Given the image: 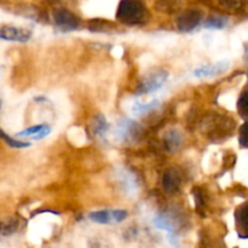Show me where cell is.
Returning a JSON list of instances; mask_svg holds the SVG:
<instances>
[{
	"label": "cell",
	"mask_w": 248,
	"mask_h": 248,
	"mask_svg": "<svg viewBox=\"0 0 248 248\" xmlns=\"http://www.w3.org/2000/svg\"><path fill=\"white\" fill-rule=\"evenodd\" d=\"M51 132V127L47 124H41V125L31 126L26 130L21 131L16 135L17 138H29L33 140H40L43 138L47 137Z\"/></svg>",
	"instance_id": "cell-8"
},
{
	"label": "cell",
	"mask_w": 248,
	"mask_h": 248,
	"mask_svg": "<svg viewBox=\"0 0 248 248\" xmlns=\"http://www.w3.org/2000/svg\"><path fill=\"white\" fill-rule=\"evenodd\" d=\"M167 79H169V73L165 72V70H156V72L147 75V77L140 81L137 92L140 94H148L159 91V90L164 86L165 82L167 81Z\"/></svg>",
	"instance_id": "cell-2"
},
{
	"label": "cell",
	"mask_w": 248,
	"mask_h": 248,
	"mask_svg": "<svg viewBox=\"0 0 248 248\" xmlns=\"http://www.w3.org/2000/svg\"><path fill=\"white\" fill-rule=\"evenodd\" d=\"M235 219L240 236L246 239L248 237V203H244L237 208L235 212Z\"/></svg>",
	"instance_id": "cell-9"
},
{
	"label": "cell",
	"mask_w": 248,
	"mask_h": 248,
	"mask_svg": "<svg viewBox=\"0 0 248 248\" xmlns=\"http://www.w3.org/2000/svg\"><path fill=\"white\" fill-rule=\"evenodd\" d=\"M182 142H183V137L178 130H171L164 136V144L167 152L170 153H176L181 148Z\"/></svg>",
	"instance_id": "cell-10"
},
{
	"label": "cell",
	"mask_w": 248,
	"mask_h": 248,
	"mask_svg": "<svg viewBox=\"0 0 248 248\" xmlns=\"http://www.w3.org/2000/svg\"><path fill=\"white\" fill-rule=\"evenodd\" d=\"M245 52H246V56L248 57V43L245 45Z\"/></svg>",
	"instance_id": "cell-24"
},
{
	"label": "cell",
	"mask_w": 248,
	"mask_h": 248,
	"mask_svg": "<svg viewBox=\"0 0 248 248\" xmlns=\"http://www.w3.org/2000/svg\"><path fill=\"white\" fill-rule=\"evenodd\" d=\"M127 211L125 210H114L113 211V218L115 223H121L127 218Z\"/></svg>",
	"instance_id": "cell-23"
},
{
	"label": "cell",
	"mask_w": 248,
	"mask_h": 248,
	"mask_svg": "<svg viewBox=\"0 0 248 248\" xmlns=\"http://www.w3.org/2000/svg\"><path fill=\"white\" fill-rule=\"evenodd\" d=\"M113 23L109 21H103V19H92L89 23V29L91 31H97V33H104V31H109L113 29Z\"/></svg>",
	"instance_id": "cell-16"
},
{
	"label": "cell",
	"mask_w": 248,
	"mask_h": 248,
	"mask_svg": "<svg viewBox=\"0 0 248 248\" xmlns=\"http://www.w3.org/2000/svg\"><path fill=\"white\" fill-rule=\"evenodd\" d=\"M159 106V101H152L149 102V103H145V104H142V103H136L135 106H133V111H136V113H147V111H150L153 110L154 108H156V107Z\"/></svg>",
	"instance_id": "cell-20"
},
{
	"label": "cell",
	"mask_w": 248,
	"mask_h": 248,
	"mask_svg": "<svg viewBox=\"0 0 248 248\" xmlns=\"http://www.w3.org/2000/svg\"><path fill=\"white\" fill-rule=\"evenodd\" d=\"M247 58H248V57H247Z\"/></svg>",
	"instance_id": "cell-26"
},
{
	"label": "cell",
	"mask_w": 248,
	"mask_h": 248,
	"mask_svg": "<svg viewBox=\"0 0 248 248\" xmlns=\"http://www.w3.org/2000/svg\"><path fill=\"white\" fill-rule=\"evenodd\" d=\"M21 227V219L17 217H7L0 220V235L1 236H11L18 232Z\"/></svg>",
	"instance_id": "cell-11"
},
{
	"label": "cell",
	"mask_w": 248,
	"mask_h": 248,
	"mask_svg": "<svg viewBox=\"0 0 248 248\" xmlns=\"http://www.w3.org/2000/svg\"><path fill=\"white\" fill-rule=\"evenodd\" d=\"M229 68V63L222 61V62L212 63V64H205L202 67H199L198 69L194 70V75L196 78H212L227 72Z\"/></svg>",
	"instance_id": "cell-6"
},
{
	"label": "cell",
	"mask_w": 248,
	"mask_h": 248,
	"mask_svg": "<svg viewBox=\"0 0 248 248\" xmlns=\"http://www.w3.org/2000/svg\"><path fill=\"white\" fill-rule=\"evenodd\" d=\"M53 21L60 29L65 31H77L80 27V18L67 9H57L53 11Z\"/></svg>",
	"instance_id": "cell-3"
},
{
	"label": "cell",
	"mask_w": 248,
	"mask_h": 248,
	"mask_svg": "<svg viewBox=\"0 0 248 248\" xmlns=\"http://www.w3.org/2000/svg\"><path fill=\"white\" fill-rule=\"evenodd\" d=\"M202 22V12L199 10L190 9L182 12L177 18V27L182 33H189L194 31Z\"/></svg>",
	"instance_id": "cell-4"
},
{
	"label": "cell",
	"mask_w": 248,
	"mask_h": 248,
	"mask_svg": "<svg viewBox=\"0 0 248 248\" xmlns=\"http://www.w3.org/2000/svg\"><path fill=\"white\" fill-rule=\"evenodd\" d=\"M148 10L140 0H121L116 18L127 26H142L148 21Z\"/></svg>",
	"instance_id": "cell-1"
},
{
	"label": "cell",
	"mask_w": 248,
	"mask_h": 248,
	"mask_svg": "<svg viewBox=\"0 0 248 248\" xmlns=\"http://www.w3.org/2000/svg\"><path fill=\"white\" fill-rule=\"evenodd\" d=\"M109 130V124L107 121V119L104 118V115L102 114H98V115L94 116L93 123H92V131H93L94 136H98V137H102V136L106 135Z\"/></svg>",
	"instance_id": "cell-13"
},
{
	"label": "cell",
	"mask_w": 248,
	"mask_h": 248,
	"mask_svg": "<svg viewBox=\"0 0 248 248\" xmlns=\"http://www.w3.org/2000/svg\"><path fill=\"white\" fill-rule=\"evenodd\" d=\"M222 6H224L228 10H240L245 5L246 0H218Z\"/></svg>",
	"instance_id": "cell-21"
},
{
	"label": "cell",
	"mask_w": 248,
	"mask_h": 248,
	"mask_svg": "<svg viewBox=\"0 0 248 248\" xmlns=\"http://www.w3.org/2000/svg\"><path fill=\"white\" fill-rule=\"evenodd\" d=\"M237 109L244 118H248V87L242 92L237 102Z\"/></svg>",
	"instance_id": "cell-18"
},
{
	"label": "cell",
	"mask_w": 248,
	"mask_h": 248,
	"mask_svg": "<svg viewBox=\"0 0 248 248\" xmlns=\"http://www.w3.org/2000/svg\"><path fill=\"white\" fill-rule=\"evenodd\" d=\"M228 24V19L222 16H211L203 22V27L207 29H223Z\"/></svg>",
	"instance_id": "cell-15"
},
{
	"label": "cell",
	"mask_w": 248,
	"mask_h": 248,
	"mask_svg": "<svg viewBox=\"0 0 248 248\" xmlns=\"http://www.w3.org/2000/svg\"><path fill=\"white\" fill-rule=\"evenodd\" d=\"M0 109H1V102H0Z\"/></svg>",
	"instance_id": "cell-25"
},
{
	"label": "cell",
	"mask_w": 248,
	"mask_h": 248,
	"mask_svg": "<svg viewBox=\"0 0 248 248\" xmlns=\"http://www.w3.org/2000/svg\"><path fill=\"white\" fill-rule=\"evenodd\" d=\"M138 126L136 125V123H133L132 120H123V123L119 125V136H120L123 140H126L128 137H132L133 133H137Z\"/></svg>",
	"instance_id": "cell-14"
},
{
	"label": "cell",
	"mask_w": 248,
	"mask_h": 248,
	"mask_svg": "<svg viewBox=\"0 0 248 248\" xmlns=\"http://www.w3.org/2000/svg\"><path fill=\"white\" fill-rule=\"evenodd\" d=\"M194 194V199H195V205L196 208L199 211H202L205 210V206H206V195L203 193V190L201 188H195L193 190Z\"/></svg>",
	"instance_id": "cell-19"
},
{
	"label": "cell",
	"mask_w": 248,
	"mask_h": 248,
	"mask_svg": "<svg viewBox=\"0 0 248 248\" xmlns=\"http://www.w3.org/2000/svg\"><path fill=\"white\" fill-rule=\"evenodd\" d=\"M240 144L248 148V123L244 124L240 128Z\"/></svg>",
	"instance_id": "cell-22"
},
{
	"label": "cell",
	"mask_w": 248,
	"mask_h": 248,
	"mask_svg": "<svg viewBox=\"0 0 248 248\" xmlns=\"http://www.w3.org/2000/svg\"><path fill=\"white\" fill-rule=\"evenodd\" d=\"M0 138H1V140H4V142L6 143L7 145H10L11 148H16V149L27 148V147H29V145H31V143L22 142V140H15V138L10 137V136L7 135L6 132H4L1 128H0Z\"/></svg>",
	"instance_id": "cell-17"
},
{
	"label": "cell",
	"mask_w": 248,
	"mask_h": 248,
	"mask_svg": "<svg viewBox=\"0 0 248 248\" xmlns=\"http://www.w3.org/2000/svg\"><path fill=\"white\" fill-rule=\"evenodd\" d=\"M89 218L92 220V222L97 223V224H110V223L114 222L113 211H108V210L91 212L89 215Z\"/></svg>",
	"instance_id": "cell-12"
},
{
	"label": "cell",
	"mask_w": 248,
	"mask_h": 248,
	"mask_svg": "<svg viewBox=\"0 0 248 248\" xmlns=\"http://www.w3.org/2000/svg\"><path fill=\"white\" fill-rule=\"evenodd\" d=\"M31 38V31L24 28L12 26H2L0 28V39L15 43H27Z\"/></svg>",
	"instance_id": "cell-5"
},
{
	"label": "cell",
	"mask_w": 248,
	"mask_h": 248,
	"mask_svg": "<svg viewBox=\"0 0 248 248\" xmlns=\"http://www.w3.org/2000/svg\"><path fill=\"white\" fill-rule=\"evenodd\" d=\"M181 174L176 169H169L162 174V186L169 194H174L181 189Z\"/></svg>",
	"instance_id": "cell-7"
}]
</instances>
